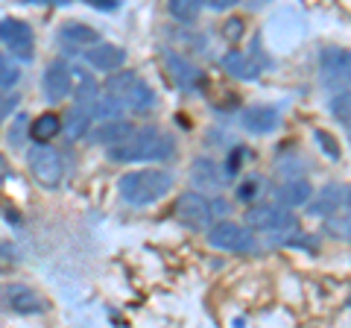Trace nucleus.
Returning a JSON list of instances; mask_svg holds the SVG:
<instances>
[{
	"mask_svg": "<svg viewBox=\"0 0 351 328\" xmlns=\"http://www.w3.org/2000/svg\"><path fill=\"white\" fill-rule=\"evenodd\" d=\"M6 302H9V308H12L15 314H24V316L47 311V302H44L32 288H27V284H9L6 288Z\"/></svg>",
	"mask_w": 351,
	"mask_h": 328,
	"instance_id": "13",
	"label": "nucleus"
},
{
	"mask_svg": "<svg viewBox=\"0 0 351 328\" xmlns=\"http://www.w3.org/2000/svg\"><path fill=\"white\" fill-rule=\"evenodd\" d=\"M62 132V117L56 112H44L29 124V138L38 144H47L50 138H56Z\"/></svg>",
	"mask_w": 351,
	"mask_h": 328,
	"instance_id": "21",
	"label": "nucleus"
},
{
	"mask_svg": "<svg viewBox=\"0 0 351 328\" xmlns=\"http://www.w3.org/2000/svg\"><path fill=\"white\" fill-rule=\"evenodd\" d=\"M243 226L249 232H263V235H290L299 229L293 211L287 205H252L243 214Z\"/></svg>",
	"mask_w": 351,
	"mask_h": 328,
	"instance_id": "4",
	"label": "nucleus"
},
{
	"mask_svg": "<svg viewBox=\"0 0 351 328\" xmlns=\"http://www.w3.org/2000/svg\"><path fill=\"white\" fill-rule=\"evenodd\" d=\"M27 129H29L27 115H24V112H18L15 120H12V126H9V132H6V144H9V147H21V144H24Z\"/></svg>",
	"mask_w": 351,
	"mask_h": 328,
	"instance_id": "26",
	"label": "nucleus"
},
{
	"mask_svg": "<svg viewBox=\"0 0 351 328\" xmlns=\"http://www.w3.org/2000/svg\"><path fill=\"white\" fill-rule=\"evenodd\" d=\"M18 80H21V68H18L12 59H6L3 53H0V91H3V89H12Z\"/></svg>",
	"mask_w": 351,
	"mask_h": 328,
	"instance_id": "27",
	"label": "nucleus"
},
{
	"mask_svg": "<svg viewBox=\"0 0 351 328\" xmlns=\"http://www.w3.org/2000/svg\"><path fill=\"white\" fill-rule=\"evenodd\" d=\"M311 194H313V185L302 176H295V179H287L278 188V202L287 205V209H299V205H304L311 200Z\"/></svg>",
	"mask_w": 351,
	"mask_h": 328,
	"instance_id": "19",
	"label": "nucleus"
},
{
	"mask_svg": "<svg viewBox=\"0 0 351 328\" xmlns=\"http://www.w3.org/2000/svg\"><path fill=\"white\" fill-rule=\"evenodd\" d=\"M208 209H211V220H223V217H228V202L223 200V196L208 200Z\"/></svg>",
	"mask_w": 351,
	"mask_h": 328,
	"instance_id": "33",
	"label": "nucleus"
},
{
	"mask_svg": "<svg viewBox=\"0 0 351 328\" xmlns=\"http://www.w3.org/2000/svg\"><path fill=\"white\" fill-rule=\"evenodd\" d=\"M243 126L252 135H269L278 126V112L269 106H249L243 112Z\"/></svg>",
	"mask_w": 351,
	"mask_h": 328,
	"instance_id": "17",
	"label": "nucleus"
},
{
	"mask_svg": "<svg viewBox=\"0 0 351 328\" xmlns=\"http://www.w3.org/2000/svg\"><path fill=\"white\" fill-rule=\"evenodd\" d=\"M176 220L191 229H208L211 226V209H208V196L199 191H188L176 200Z\"/></svg>",
	"mask_w": 351,
	"mask_h": 328,
	"instance_id": "9",
	"label": "nucleus"
},
{
	"mask_svg": "<svg viewBox=\"0 0 351 328\" xmlns=\"http://www.w3.org/2000/svg\"><path fill=\"white\" fill-rule=\"evenodd\" d=\"M237 3H240V0H205V6L219 9V12H223V9H234Z\"/></svg>",
	"mask_w": 351,
	"mask_h": 328,
	"instance_id": "35",
	"label": "nucleus"
},
{
	"mask_svg": "<svg viewBox=\"0 0 351 328\" xmlns=\"http://www.w3.org/2000/svg\"><path fill=\"white\" fill-rule=\"evenodd\" d=\"M223 68H226V73H232L234 80H246V82L258 80V73H261V68L246 56L243 50H228L223 56Z\"/></svg>",
	"mask_w": 351,
	"mask_h": 328,
	"instance_id": "18",
	"label": "nucleus"
},
{
	"mask_svg": "<svg viewBox=\"0 0 351 328\" xmlns=\"http://www.w3.org/2000/svg\"><path fill=\"white\" fill-rule=\"evenodd\" d=\"M351 56L346 47H325L319 53V80L328 91H348Z\"/></svg>",
	"mask_w": 351,
	"mask_h": 328,
	"instance_id": "7",
	"label": "nucleus"
},
{
	"mask_svg": "<svg viewBox=\"0 0 351 328\" xmlns=\"http://www.w3.org/2000/svg\"><path fill=\"white\" fill-rule=\"evenodd\" d=\"M176 152V141L161 132L156 126L135 129L129 138H123L120 144L106 147L108 161L114 164H129V161H164Z\"/></svg>",
	"mask_w": 351,
	"mask_h": 328,
	"instance_id": "1",
	"label": "nucleus"
},
{
	"mask_svg": "<svg viewBox=\"0 0 351 328\" xmlns=\"http://www.w3.org/2000/svg\"><path fill=\"white\" fill-rule=\"evenodd\" d=\"M263 191V179L261 176H246L237 185V200L240 202H255V196Z\"/></svg>",
	"mask_w": 351,
	"mask_h": 328,
	"instance_id": "28",
	"label": "nucleus"
},
{
	"mask_svg": "<svg viewBox=\"0 0 351 328\" xmlns=\"http://www.w3.org/2000/svg\"><path fill=\"white\" fill-rule=\"evenodd\" d=\"M167 71H170V76L176 80V85L179 89H184V91H196L202 85V71L196 68L193 62H188L184 56H179V53H167Z\"/></svg>",
	"mask_w": 351,
	"mask_h": 328,
	"instance_id": "14",
	"label": "nucleus"
},
{
	"mask_svg": "<svg viewBox=\"0 0 351 328\" xmlns=\"http://www.w3.org/2000/svg\"><path fill=\"white\" fill-rule=\"evenodd\" d=\"M103 91L112 97V100L123 108V112L144 115V112H149V108L156 106V91H152L135 71H114V73H108Z\"/></svg>",
	"mask_w": 351,
	"mask_h": 328,
	"instance_id": "3",
	"label": "nucleus"
},
{
	"mask_svg": "<svg viewBox=\"0 0 351 328\" xmlns=\"http://www.w3.org/2000/svg\"><path fill=\"white\" fill-rule=\"evenodd\" d=\"M351 202V191L346 182H328L325 188H319L316 194H311V200H307V217H331L337 211H346Z\"/></svg>",
	"mask_w": 351,
	"mask_h": 328,
	"instance_id": "8",
	"label": "nucleus"
},
{
	"mask_svg": "<svg viewBox=\"0 0 351 328\" xmlns=\"http://www.w3.org/2000/svg\"><path fill=\"white\" fill-rule=\"evenodd\" d=\"M348 103H351V97H348V91H337L334 94V100H331V115H334V120H339L343 124V129H348Z\"/></svg>",
	"mask_w": 351,
	"mask_h": 328,
	"instance_id": "29",
	"label": "nucleus"
},
{
	"mask_svg": "<svg viewBox=\"0 0 351 328\" xmlns=\"http://www.w3.org/2000/svg\"><path fill=\"white\" fill-rule=\"evenodd\" d=\"M202 9H205V0H167V12L179 24H193Z\"/></svg>",
	"mask_w": 351,
	"mask_h": 328,
	"instance_id": "23",
	"label": "nucleus"
},
{
	"mask_svg": "<svg viewBox=\"0 0 351 328\" xmlns=\"http://www.w3.org/2000/svg\"><path fill=\"white\" fill-rule=\"evenodd\" d=\"M91 132V141L100 147H112V144H120L123 138H129L132 132H135V126L129 124V120L123 117H112V120H103L97 129H88Z\"/></svg>",
	"mask_w": 351,
	"mask_h": 328,
	"instance_id": "16",
	"label": "nucleus"
},
{
	"mask_svg": "<svg viewBox=\"0 0 351 328\" xmlns=\"http://www.w3.org/2000/svg\"><path fill=\"white\" fill-rule=\"evenodd\" d=\"M246 152H249L246 147H237V150L232 152V156H228V164H226V170H228V173H234V170L240 167V164H243V161H240V159H243V156H246Z\"/></svg>",
	"mask_w": 351,
	"mask_h": 328,
	"instance_id": "34",
	"label": "nucleus"
},
{
	"mask_svg": "<svg viewBox=\"0 0 351 328\" xmlns=\"http://www.w3.org/2000/svg\"><path fill=\"white\" fill-rule=\"evenodd\" d=\"M41 89H44V97H47L50 103H62L64 97L73 91V71L64 62H50L47 68H44Z\"/></svg>",
	"mask_w": 351,
	"mask_h": 328,
	"instance_id": "12",
	"label": "nucleus"
},
{
	"mask_svg": "<svg viewBox=\"0 0 351 328\" xmlns=\"http://www.w3.org/2000/svg\"><path fill=\"white\" fill-rule=\"evenodd\" d=\"M0 41H3V45L15 53V56L29 59V56H32V41H36V36H32V27L27 24V21L3 18V21H0Z\"/></svg>",
	"mask_w": 351,
	"mask_h": 328,
	"instance_id": "10",
	"label": "nucleus"
},
{
	"mask_svg": "<svg viewBox=\"0 0 351 328\" xmlns=\"http://www.w3.org/2000/svg\"><path fill=\"white\" fill-rule=\"evenodd\" d=\"M82 56L100 73H114L126 65V50L117 47V45H108V41H94V45H88L82 50Z\"/></svg>",
	"mask_w": 351,
	"mask_h": 328,
	"instance_id": "11",
	"label": "nucleus"
},
{
	"mask_svg": "<svg viewBox=\"0 0 351 328\" xmlns=\"http://www.w3.org/2000/svg\"><path fill=\"white\" fill-rule=\"evenodd\" d=\"M76 106H82V108H88L91 112V106L97 103V97L103 94V89L94 82V76L91 73H85V71H80V85H76Z\"/></svg>",
	"mask_w": 351,
	"mask_h": 328,
	"instance_id": "24",
	"label": "nucleus"
},
{
	"mask_svg": "<svg viewBox=\"0 0 351 328\" xmlns=\"http://www.w3.org/2000/svg\"><path fill=\"white\" fill-rule=\"evenodd\" d=\"M59 41L64 50H85L88 45H94V41H100V36H97L94 27L82 24V21H68V24L59 27Z\"/></svg>",
	"mask_w": 351,
	"mask_h": 328,
	"instance_id": "15",
	"label": "nucleus"
},
{
	"mask_svg": "<svg viewBox=\"0 0 351 328\" xmlns=\"http://www.w3.org/2000/svg\"><path fill=\"white\" fill-rule=\"evenodd\" d=\"M27 164H29V173L44 191H56L62 188L64 182V159L59 156V150H53L50 144H32L29 156H27Z\"/></svg>",
	"mask_w": 351,
	"mask_h": 328,
	"instance_id": "5",
	"label": "nucleus"
},
{
	"mask_svg": "<svg viewBox=\"0 0 351 328\" xmlns=\"http://www.w3.org/2000/svg\"><path fill=\"white\" fill-rule=\"evenodd\" d=\"M325 220V232L337 237V240H348L351 237V217H348V209L346 211H337L331 217H322Z\"/></svg>",
	"mask_w": 351,
	"mask_h": 328,
	"instance_id": "25",
	"label": "nucleus"
},
{
	"mask_svg": "<svg viewBox=\"0 0 351 328\" xmlns=\"http://www.w3.org/2000/svg\"><path fill=\"white\" fill-rule=\"evenodd\" d=\"M62 129L68 132L73 141H82L88 135V129H91V112L82 106H73L71 112H64L62 117Z\"/></svg>",
	"mask_w": 351,
	"mask_h": 328,
	"instance_id": "22",
	"label": "nucleus"
},
{
	"mask_svg": "<svg viewBox=\"0 0 351 328\" xmlns=\"http://www.w3.org/2000/svg\"><path fill=\"white\" fill-rule=\"evenodd\" d=\"M313 138H316V144H319V147L328 152V159H334V161H339V159H343V150H339V144H337V141H334L331 135L325 132V129H316V132H313Z\"/></svg>",
	"mask_w": 351,
	"mask_h": 328,
	"instance_id": "30",
	"label": "nucleus"
},
{
	"mask_svg": "<svg viewBox=\"0 0 351 328\" xmlns=\"http://www.w3.org/2000/svg\"><path fill=\"white\" fill-rule=\"evenodd\" d=\"M243 18H228L226 21V27H223V36L228 38V41H237L240 36H243Z\"/></svg>",
	"mask_w": 351,
	"mask_h": 328,
	"instance_id": "31",
	"label": "nucleus"
},
{
	"mask_svg": "<svg viewBox=\"0 0 351 328\" xmlns=\"http://www.w3.org/2000/svg\"><path fill=\"white\" fill-rule=\"evenodd\" d=\"M120 196L135 205V209H144V205H156L164 196L173 191V176L167 170L158 167H144V170H129L120 176L117 182Z\"/></svg>",
	"mask_w": 351,
	"mask_h": 328,
	"instance_id": "2",
	"label": "nucleus"
},
{
	"mask_svg": "<svg viewBox=\"0 0 351 328\" xmlns=\"http://www.w3.org/2000/svg\"><path fill=\"white\" fill-rule=\"evenodd\" d=\"M15 106H18V97L15 94H0V124L15 112Z\"/></svg>",
	"mask_w": 351,
	"mask_h": 328,
	"instance_id": "32",
	"label": "nucleus"
},
{
	"mask_svg": "<svg viewBox=\"0 0 351 328\" xmlns=\"http://www.w3.org/2000/svg\"><path fill=\"white\" fill-rule=\"evenodd\" d=\"M191 182L196 188H219L223 185V170L217 167V161L211 159H196V164L191 167Z\"/></svg>",
	"mask_w": 351,
	"mask_h": 328,
	"instance_id": "20",
	"label": "nucleus"
},
{
	"mask_svg": "<svg viewBox=\"0 0 351 328\" xmlns=\"http://www.w3.org/2000/svg\"><path fill=\"white\" fill-rule=\"evenodd\" d=\"M208 246L217 249V253H255V237L246 226L223 217L208 229Z\"/></svg>",
	"mask_w": 351,
	"mask_h": 328,
	"instance_id": "6",
	"label": "nucleus"
}]
</instances>
